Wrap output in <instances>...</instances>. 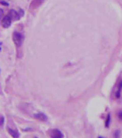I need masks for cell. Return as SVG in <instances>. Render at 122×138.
<instances>
[{"mask_svg":"<svg viewBox=\"0 0 122 138\" xmlns=\"http://www.w3.org/2000/svg\"><path fill=\"white\" fill-rule=\"evenodd\" d=\"M42 2H43V0H34L32 3L31 4V7H33V9H35L37 7H39Z\"/></svg>","mask_w":122,"mask_h":138,"instance_id":"obj_6","label":"cell"},{"mask_svg":"<svg viewBox=\"0 0 122 138\" xmlns=\"http://www.w3.org/2000/svg\"><path fill=\"white\" fill-rule=\"evenodd\" d=\"M8 15L10 17V18L12 19V20H19V19L21 18V15L19 14V12H17L14 9H11L9 12L8 13Z\"/></svg>","mask_w":122,"mask_h":138,"instance_id":"obj_3","label":"cell"},{"mask_svg":"<svg viewBox=\"0 0 122 138\" xmlns=\"http://www.w3.org/2000/svg\"><path fill=\"white\" fill-rule=\"evenodd\" d=\"M110 121H111V115L109 114V115H108L107 117V119H106V127H109V126Z\"/></svg>","mask_w":122,"mask_h":138,"instance_id":"obj_8","label":"cell"},{"mask_svg":"<svg viewBox=\"0 0 122 138\" xmlns=\"http://www.w3.org/2000/svg\"><path fill=\"white\" fill-rule=\"evenodd\" d=\"M11 21H12V19L7 15L2 19V26L4 28H8V27H9L11 26Z\"/></svg>","mask_w":122,"mask_h":138,"instance_id":"obj_2","label":"cell"},{"mask_svg":"<svg viewBox=\"0 0 122 138\" xmlns=\"http://www.w3.org/2000/svg\"><path fill=\"white\" fill-rule=\"evenodd\" d=\"M1 4H3L4 6H9V4H8L7 2H5L4 1H2V2H1Z\"/></svg>","mask_w":122,"mask_h":138,"instance_id":"obj_10","label":"cell"},{"mask_svg":"<svg viewBox=\"0 0 122 138\" xmlns=\"http://www.w3.org/2000/svg\"><path fill=\"white\" fill-rule=\"evenodd\" d=\"M51 137L54 138L64 137V135L59 130H53L51 133Z\"/></svg>","mask_w":122,"mask_h":138,"instance_id":"obj_5","label":"cell"},{"mask_svg":"<svg viewBox=\"0 0 122 138\" xmlns=\"http://www.w3.org/2000/svg\"><path fill=\"white\" fill-rule=\"evenodd\" d=\"M118 117H119V119H121L122 120V112L118 113Z\"/></svg>","mask_w":122,"mask_h":138,"instance_id":"obj_11","label":"cell"},{"mask_svg":"<svg viewBox=\"0 0 122 138\" xmlns=\"http://www.w3.org/2000/svg\"><path fill=\"white\" fill-rule=\"evenodd\" d=\"M34 117L36 119V120H41V121H47L48 120V117L47 116L45 115V114H44L43 112H38L36 113V114H34Z\"/></svg>","mask_w":122,"mask_h":138,"instance_id":"obj_4","label":"cell"},{"mask_svg":"<svg viewBox=\"0 0 122 138\" xmlns=\"http://www.w3.org/2000/svg\"><path fill=\"white\" fill-rule=\"evenodd\" d=\"M8 132H9V133L11 134V136L13 137H19V133L18 131L17 130H11V129H8Z\"/></svg>","mask_w":122,"mask_h":138,"instance_id":"obj_7","label":"cell"},{"mask_svg":"<svg viewBox=\"0 0 122 138\" xmlns=\"http://www.w3.org/2000/svg\"><path fill=\"white\" fill-rule=\"evenodd\" d=\"M4 117L3 116L1 117V126L2 127L4 125Z\"/></svg>","mask_w":122,"mask_h":138,"instance_id":"obj_9","label":"cell"},{"mask_svg":"<svg viewBox=\"0 0 122 138\" xmlns=\"http://www.w3.org/2000/svg\"><path fill=\"white\" fill-rule=\"evenodd\" d=\"M13 42L16 46L20 47L23 42V35L21 33L15 32L13 34Z\"/></svg>","mask_w":122,"mask_h":138,"instance_id":"obj_1","label":"cell"},{"mask_svg":"<svg viewBox=\"0 0 122 138\" xmlns=\"http://www.w3.org/2000/svg\"><path fill=\"white\" fill-rule=\"evenodd\" d=\"M1 12H2V17H3V15H4V11H3L2 9H1Z\"/></svg>","mask_w":122,"mask_h":138,"instance_id":"obj_12","label":"cell"}]
</instances>
